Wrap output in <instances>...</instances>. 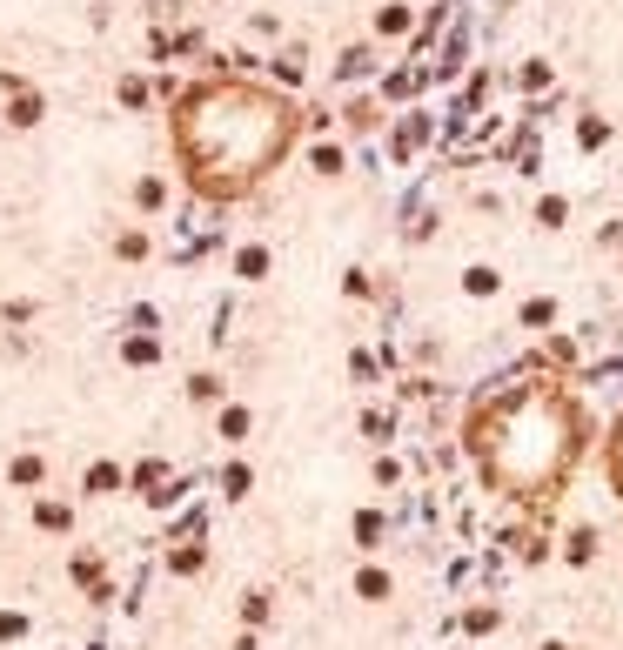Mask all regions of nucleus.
<instances>
[{
	"label": "nucleus",
	"instance_id": "nucleus-9",
	"mask_svg": "<svg viewBox=\"0 0 623 650\" xmlns=\"http://www.w3.org/2000/svg\"><path fill=\"white\" fill-rule=\"evenodd\" d=\"M121 255H128V262H141V255H148V235H141V228H128V235H121Z\"/></svg>",
	"mask_w": 623,
	"mask_h": 650
},
{
	"label": "nucleus",
	"instance_id": "nucleus-2",
	"mask_svg": "<svg viewBox=\"0 0 623 650\" xmlns=\"http://www.w3.org/2000/svg\"><path fill=\"white\" fill-rule=\"evenodd\" d=\"M463 443L496 496L550 503L590 449V409L563 376L536 369V376H510L469 409Z\"/></svg>",
	"mask_w": 623,
	"mask_h": 650
},
{
	"label": "nucleus",
	"instance_id": "nucleus-7",
	"mask_svg": "<svg viewBox=\"0 0 623 650\" xmlns=\"http://www.w3.org/2000/svg\"><path fill=\"white\" fill-rule=\"evenodd\" d=\"M148 94H155V88H148L141 74H128V81H121V101H128V108H148Z\"/></svg>",
	"mask_w": 623,
	"mask_h": 650
},
{
	"label": "nucleus",
	"instance_id": "nucleus-3",
	"mask_svg": "<svg viewBox=\"0 0 623 650\" xmlns=\"http://www.w3.org/2000/svg\"><path fill=\"white\" fill-rule=\"evenodd\" d=\"M121 356H128L134 369H148V362H161V336H128L121 342Z\"/></svg>",
	"mask_w": 623,
	"mask_h": 650
},
{
	"label": "nucleus",
	"instance_id": "nucleus-5",
	"mask_svg": "<svg viewBox=\"0 0 623 650\" xmlns=\"http://www.w3.org/2000/svg\"><path fill=\"white\" fill-rule=\"evenodd\" d=\"M235 269H242L248 282H255V275H268V248H242V255H235Z\"/></svg>",
	"mask_w": 623,
	"mask_h": 650
},
{
	"label": "nucleus",
	"instance_id": "nucleus-8",
	"mask_svg": "<svg viewBox=\"0 0 623 650\" xmlns=\"http://www.w3.org/2000/svg\"><path fill=\"white\" fill-rule=\"evenodd\" d=\"M188 396H195V403H215V396H222V382H215V376H195V382H188Z\"/></svg>",
	"mask_w": 623,
	"mask_h": 650
},
{
	"label": "nucleus",
	"instance_id": "nucleus-6",
	"mask_svg": "<svg viewBox=\"0 0 623 650\" xmlns=\"http://www.w3.org/2000/svg\"><path fill=\"white\" fill-rule=\"evenodd\" d=\"M7 121H14V128H34V121H41V101H34V94H21V101H14V114H7Z\"/></svg>",
	"mask_w": 623,
	"mask_h": 650
},
{
	"label": "nucleus",
	"instance_id": "nucleus-1",
	"mask_svg": "<svg viewBox=\"0 0 623 650\" xmlns=\"http://www.w3.org/2000/svg\"><path fill=\"white\" fill-rule=\"evenodd\" d=\"M302 128H309L302 101L255 74H201L168 108V148H175L181 188L208 208H235L262 181H275Z\"/></svg>",
	"mask_w": 623,
	"mask_h": 650
},
{
	"label": "nucleus",
	"instance_id": "nucleus-4",
	"mask_svg": "<svg viewBox=\"0 0 623 650\" xmlns=\"http://www.w3.org/2000/svg\"><path fill=\"white\" fill-rule=\"evenodd\" d=\"M603 463H610V483H617V496H623V423L610 429V443H603Z\"/></svg>",
	"mask_w": 623,
	"mask_h": 650
}]
</instances>
